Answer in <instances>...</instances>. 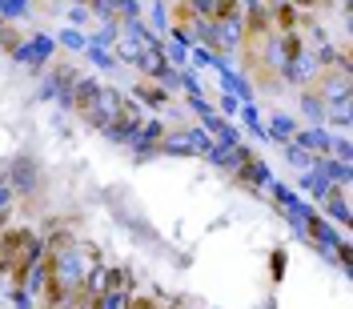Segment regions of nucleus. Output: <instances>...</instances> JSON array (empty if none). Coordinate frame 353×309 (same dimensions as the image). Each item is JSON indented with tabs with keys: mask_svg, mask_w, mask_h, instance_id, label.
<instances>
[{
	"mask_svg": "<svg viewBox=\"0 0 353 309\" xmlns=\"http://www.w3.org/2000/svg\"><path fill=\"white\" fill-rule=\"evenodd\" d=\"M209 17L213 21H233L237 17V0H213L209 4Z\"/></svg>",
	"mask_w": 353,
	"mask_h": 309,
	"instance_id": "f257e3e1",
	"label": "nucleus"
},
{
	"mask_svg": "<svg viewBox=\"0 0 353 309\" xmlns=\"http://www.w3.org/2000/svg\"><path fill=\"white\" fill-rule=\"evenodd\" d=\"M277 24H281L285 32H293V24H297V12H293V4H281V8H277Z\"/></svg>",
	"mask_w": 353,
	"mask_h": 309,
	"instance_id": "f03ea898",
	"label": "nucleus"
},
{
	"mask_svg": "<svg viewBox=\"0 0 353 309\" xmlns=\"http://www.w3.org/2000/svg\"><path fill=\"white\" fill-rule=\"evenodd\" d=\"M137 92H141V97H149V105H165V92H161L157 85H141Z\"/></svg>",
	"mask_w": 353,
	"mask_h": 309,
	"instance_id": "7ed1b4c3",
	"label": "nucleus"
},
{
	"mask_svg": "<svg viewBox=\"0 0 353 309\" xmlns=\"http://www.w3.org/2000/svg\"><path fill=\"white\" fill-rule=\"evenodd\" d=\"M273 277H277V281L285 277V249H277V253H273Z\"/></svg>",
	"mask_w": 353,
	"mask_h": 309,
	"instance_id": "20e7f679",
	"label": "nucleus"
},
{
	"mask_svg": "<svg viewBox=\"0 0 353 309\" xmlns=\"http://www.w3.org/2000/svg\"><path fill=\"white\" fill-rule=\"evenodd\" d=\"M0 44L4 48H17V28H0Z\"/></svg>",
	"mask_w": 353,
	"mask_h": 309,
	"instance_id": "39448f33",
	"label": "nucleus"
},
{
	"mask_svg": "<svg viewBox=\"0 0 353 309\" xmlns=\"http://www.w3.org/2000/svg\"><path fill=\"white\" fill-rule=\"evenodd\" d=\"M129 309H157V301H149V297H129Z\"/></svg>",
	"mask_w": 353,
	"mask_h": 309,
	"instance_id": "423d86ee",
	"label": "nucleus"
}]
</instances>
